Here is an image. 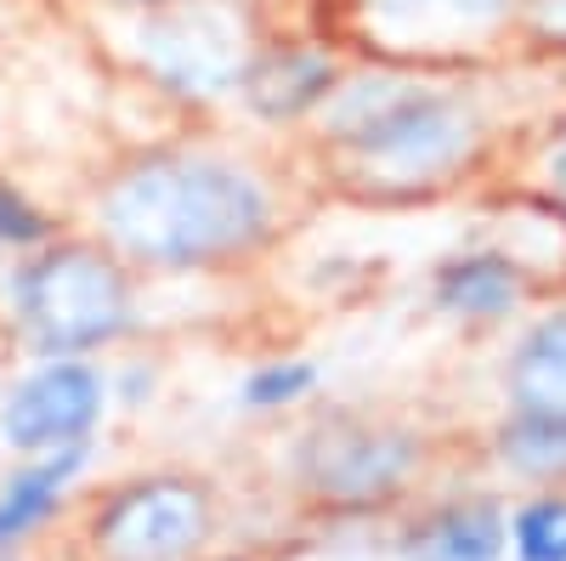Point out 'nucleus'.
<instances>
[{
	"mask_svg": "<svg viewBox=\"0 0 566 561\" xmlns=\"http://www.w3.org/2000/svg\"><path fill=\"white\" fill-rule=\"evenodd\" d=\"M40 239V216L12 194V187H0V245H29Z\"/></svg>",
	"mask_w": 566,
	"mask_h": 561,
	"instance_id": "obj_17",
	"label": "nucleus"
},
{
	"mask_svg": "<svg viewBox=\"0 0 566 561\" xmlns=\"http://www.w3.org/2000/svg\"><path fill=\"white\" fill-rule=\"evenodd\" d=\"M549 181H555V194L566 199V136H560L555 154H549Z\"/></svg>",
	"mask_w": 566,
	"mask_h": 561,
	"instance_id": "obj_18",
	"label": "nucleus"
},
{
	"mask_svg": "<svg viewBox=\"0 0 566 561\" xmlns=\"http://www.w3.org/2000/svg\"><path fill=\"white\" fill-rule=\"evenodd\" d=\"M210 539V494L181 477H148L119 488L97 517L103 561H187Z\"/></svg>",
	"mask_w": 566,
	"mask_h": 561,
	"instance_id": "obj_3",
	"label": "nucleus"
},
{
	"mask_svg": "<svg viewBox=\"0 0 566 561\" xmlns=\"http://www.w3.org/2000/svg\"><path fill=\"white\" fill-rule=\"evenodd\" d=\"M413 459L419 448L397 432L346 426L323 437V454H312V482L340 505H374L413 471Z\"/></svg>",
	"mask_w": 566,
	"mask_h": 561,
	"instance_id": "obj_7",
	"label": "nucleus"
},
{
	"mask_svg": "<svg viewBox=\"0 0 566 561\" xmlns=\"http://www.w3.org/2000/svg\"><path fill=\"white\" fill-rule=\"evenodd\" d=\"M504 550H510L504 510L493 499H453L408 533L402 561H504Z\"/></svg>",
	"mask_w": 566,
	"mask_h": 561,
	"instance_id": "obj_8",
	"label": "nucleus"
},
{
	"mask_svg": "<svg viewBox=\"0 0 566 561\" xmlns=\"http://www.w3.org/2000/svg\"><path fill=\"white\" fill-rule=\"evenodd\" d=\"M108 386L85 363H45L7 397L0 408V437L18 454H52L69 443H85L91 426L103 419Z\"/></svg>",
	"mask_w": 566,
	"mask_h": 561,
	"instance_id": "obj_6",
	"label": "nucleus"
},
{
	"mask_svg": "<svg viewBox=\"0 0 566 561\" xmlns=\"http://www.w3.org/2000/svg\"><path fill=\"white\" fill-rule=\"evenodd\" d=\"M499 459L522 477H566V414H515L499 432Z\"/></svg>",
	"mask_w": 566,
	"mask_h": 561,
	"instance_id": "obj_12",
	"label": "nucleus"
},
{
	"mask_svg": "<svg viewBox=\"0 0 566 561\" xmlns=\"http://www.w3.org/2000/svg\"><path fill=\"white\" fill-rule=\"evenodd\" d=\"M244 52H250L244 18L221 0H187V7L148 18V29H142V58L154 63V74L181 91H199V97L239 80Z\"/></svg>",
	"mask_w": 566,
	"mask_h": 561,
	"instance_id": "obj_4",
	"label": "nucleus"
},
{
	"mask_svg": "<svg viewBox=\"0 0 566 561\" xmlns=\"http://www.w3.org/2000/svg\"><path fill=\"white\" fill-rule=\"evenodd\" d=\"M317 374L306 363H272V368H255L250 381H244V403L250 408H290L295 397L312 392Z\"/></svg>",
	"mask_w": 566,
	"mask_h": 561,
	"instance_id": "obj_16",
	"label": "nucleus"
},
{
	"mask_svg": "<svg viewBox=\"0 0 566 561\" xmlns=\"http://www.w3.org/2000/svg\"><path fill=\"white\" fill-rule=\"evenodd\" d=\"M18 312L40 352H85L125 330V278L91 250H52L23 267Z\"/></svg>",
	"mask_w": 566,
	"mask_h": 561,
	"instance_id": "obj_2",
	"label": "nucleus"
},
{
	"mask_svg": "<svg viewBox=\"0 0 566 561\" xmlns=\"http://www.w3.org/2000/svg\"><path fill=\"white\" fill-rule=\"evenodd\" d=\"M515 561H566V499H533L510 517Z\"/></svg>",
	"mask_w": 566,
	"mask_h": 561,
	"instance_id": "obj_14",
	"label": "nucleus"
},
{
	"mask_svg": "<svg viewBox=\"0 0 566 561\" xmlns=\"http://www.w3.org/2000/svg\"><path fill=\"white\" fill-rule=\"evenodd\" d=\"M323 91H328V63H317V58H283V63H272V74L255 80V103L266 114H295L312 97H323Z\"/></svg>",
	"mask_w": 566,
	"mask_h": 561,
	"instance_id": "obj_15",
	"label": "nucleus"
},
{
	"mask_svg": "<svg viewBox=\"0 0 566 561\" xmlns=\"http://www.w3.org/2000/svg\"><path fill=\"white\" fill-rule=\"evenodd\" d=\"M504 392L515 414H566V318H549L515 346Z\"/></svg>",
	"mask_w": 566,
	"mask_h": 561,
	"instance_id": "obj_10",
	"label": "nucleus"
},
{
	"mask_svg": "<svg viewBox=\"0 0 566 561\" xmlns=\"http://www.w3.org/2000/svg\"><path fill=\"white\" fill-rule=\"evenodd\" d=\"M85 443H69V448H52L40 454L34 465H23V471L0 488V555H12L18 544H29L45 522L57 517L63 505V488L85 471Z\"/></svg>",
	"mask_w": 566,
	"mask_h": 561,
	"instance_id": "obj_9",
	"label": "nucleus"
},
{
	"mask_svg": "<svg viewBox=\"0 0 566 561\" xmlns=\"http://www.w3.org/2000/svg\"><path fill=\"white\" fill-rule=\"evenodd\" d=\"M504 12V0H374V23L391 40H459Z\"/></svg>",
	"mask_w": 566,
	"mask_h": 561,
	"instance_id": "obj_11",
	"label": "nucleus"
},
{
	"mask_svg": "<svg viewBox=\"0 0 566 561\" xmlns=\"http://www.w3.org/2000/svg\"><path fill=\"white\" fill-rule=\"evenodd\" d=\"M515 301V272L504 261H459L442 272V307L464 318H493Z\"/></svg>",
	"mask_w": 566,
	"mask_h": 561,
	"instance_id": "obj_13",
	"label": "nucleus"
},
{
	"mask_svg": "<svg viewBox=\"0 0 566 561\" xmlns=\"http://www.w3.org/2000/svg\"><path fill=\"white\" fill-rule=\"evenodd\" d=\"M108 232L148 261H205L250 245L266 199L250 170L221 159H154L108 187Z\"/></svg>",
	"mask_w": 566,
	"mask_h": 561,
	"instance_id": "obj_1",
	"label": "nucleus"
},
{
	"mask_svg": "<svg viewBox=\"0 0 566 561\" xmlns=\"http://www.w3.org/2000/svg\"><path fill=\"white\" fill-rule=\"evenodd\" d=\"M227 561H239V555H227Z\"/></svg>",
	"mask_w": 566,
	"mask_h": 561,
	"instance_id": "obj_19",
	"label": "nucleus"
},
{
	"mask_svg": "<svg viewBox=\"0 0 566 561\" xmlns=\"http://www.w3.org/2000/svg\"><path fill=\"white\" fill-rule=\"evenodd\" d=\"M357 148L368 170H380L391 181H424L470 148V120L448 97L408 91V97H386L357 125Z\"/></svg>",
	"mask_w": 566,
	"mask_h": 561,
	"instance_id": "obj_5",
	"label": "nucleus"
}]
</instances>
